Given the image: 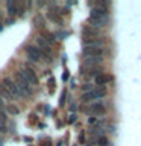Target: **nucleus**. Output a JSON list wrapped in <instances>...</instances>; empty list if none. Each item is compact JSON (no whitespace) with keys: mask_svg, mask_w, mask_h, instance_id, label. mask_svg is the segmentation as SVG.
Listing matches in <instances>:
<instances>
[{"mask_svg":"<svg viewBox=\"0 0 141 146\" xmlns=\"http://www.w3.org/2000/svg\"><path fill=\"white\" fill-rule=\"evenodd\" d=\"M94 99V94H93V91H88V93H84V96H82V100H93Z\"/></svg>","mask_w":141,"mask_h":146,"instance_id":"nucleus-17","label":"nucleus"},{"mask_svg":"<svg viewBox=\"0 0 141 146\" xmlns=\"http://www.w3.org/2000/svg\"><path fill=\"white\" fill-rule=\"evenodd\" d=\"M15 84L20 87V90L24 93V96L26 94H32V88H30V84L27 82L24 78H23L20 73H15Z\"/></svg>","mask_w":141,"mask_h":146,"instance_id":"nucleus-3","label":"nucleus"},{"mask_svg":"<svg viewBox=\"0 0 141 146\" xmlns=\"http://www.w3.org/2000/svg\"><path fill=\"white\" fill-rule=\"evenodd\" d=\"M43 38H44L45 41H47V43H49V44H52V43H53V41H55V34H50V32H45V34H44V36H43Z\"/></svg>","mask_w":141,"mask_h":146,"instance_id":"nucleus-15","label":"nucleus"},{"mask_svg":"<svg viewBox=\"0 0 141 146\" xmlns=\"http://www.w3.org/2000/svg\"><path fill=\"white\" fill-rule=\"evenodd\" d=\"M34 25H35L36 27H44V18L41 17L40 14L34 17Z\"/></svg>","mask_w":141,"mask_h":146,"instance_id":"nucleus-14","label":"nucleus"},{"mask_svg":"<svg viewBox=\"0 0 141 146\" xmlns=\"http://www.w3.org/2000/svg\"><path fill=\"white\" fill-rule=\"evenodd\" d=\"M84 90L86 91V90H88V91H93V85H91V84H85L84 85Z\"/></svg>","mask_w":141,"mask_h":146,"instance_id":"nucleus-22","label":"nucleus"},{"mask_svg":"<svg viewBox=\"0 0 141 146\" xmlns=\"http://www.w3.org/2000/svg\"><path fill=\"white\" fill-rule=\"evenodd\" d=\"M68 120H70V122L73 123V122H74V120H76V116H74V114H71V116H70V117H68Z\"/></svg>","mask_w":141,"mask_h":146,"instance_id":"nucleus-23","label":"nucleus"},{"mask_svg":"<svg viewBox=\"0 0 141 146\" xmlns=\"http://www.w3.org/2000/svg\"><path fill=\"white\" fill-rule=\"evenodd\" d=\"M0 98H2V99L5 98V99H8V100H9V99H12V96L9 94V91H8L6 88H5V85H3V84H0Z\"/></svg>","mask_w":141,"mask_h":146,"instance_id":"nucleus-13","label":"nucleus"},{"mask_svg":"<svg viewBox=\"0 0 141 146\" xmlns=\"http://www.w3.org/2000/svg\"><path fill=\"white\" fill-rule=\"evenodd\" d=\"M3 105H5V102H3V99L0 98V108H3Z\"/></svg>","mask_w":141,"mask_h":146,"instance_id":"nucleus-26","label":"nucleus"},{"mask_svg":"<svg viewBox=\"0 0 141 146\" xmlns=\"http://www.w3.org/2000/svg\"><path fill=\"white\" fill-rule=\"evenodd\" d=\"M9 113H11V114H17L18 113V108L14 107V105H11V107H9Z\"/></svg>","mask_w":141,"mask_h":146,"instance_id":"nucleus-20","label":"nucleus"},{"mask_svg":"<svg viewBox=\"0 0 141 146\" xmlns=\"http://www.w3.org/2000/svg\"><path fill=\"white\" fill-rule=\"evenodd\" d=\"M47 17L50 18L52 21H56V23H61V18H59V15H56L55 12H52V11H49V14H47Z\"/></svg>","mask_w":141,"mask_h":146,"instance_id":"nucleus-16","label":"nucleus"},{"mask_svg":"<svg viewBox=\"0 0 141 146\" xmlns=\"http://www.w3.org/2000/svg\"><path fill=\"white\" fill-rule=\"evenodd\" d=\"M26 55H27V58H29L30 61H34V62H38L41 59V50L34 47V46H27L26 47Z\"/></svg>","mask_w":141,"mask_h":146,"instance_id":"nucleus-5","label":"nucleus"},{"mask_svg":"<svg viewBox=\"0 0 141 146\" xmlns=\"http://www.w3.org/2000/svg\"><path fill=\"white\" fill-rule=\"evenodd\" d=\"M5 129H6V126H5V125H3V123H2V122H0V131H5Z\"/></svg>","mask_w":141,"mask_h":146,"instance_id":"nucleus-25","label":"nucleus"},{"mask_svg":"<svg viewBox=\"0 0 141 146\" xmlns=\"http://www.w3.org/2000/svg\"><path fill=\"white\" fill-rule=\"evenodd\" d=\"M55 35H58V38H65V35H67V32H56Z\"/></svg>","mask_w":141,"mask_h":146,"instance_id":"nucleus-21","label":"nucleus"},{"mask_svg":"<svg viewBox=\"0 0 141 146\" xmlns=\"http://www.w3.org/2000/svg\"><path fill=\"white\" fill-rule=\"evenodd\" d=\"M18 73H20V75L24 78V79L29 82V84H34V85L38 84V76L35 75V72L32 70V68H27V67H26V68H23V70L18 72Z\"/></svg>","mask_w":141,"mask_h":146,"instance_id":"nucleus-4","label":"nucleus"},{"mask_svg":"<svg viewBox=\"0 0 141 146\" xmlns=\"http://www.w3.org/2000/svg\"><path fill=\"white\" fill-rule=\"evenodd\" d=\"M0 31H2V25H0Z\"/></svg>","mask_w":141,"mask_h":146,"instance_id":"nucleus-27","label":"nucleus"},{"mask_svg":"<svg viewBox=\"0 0 141 146\" xmlns=\"http://www.w3.org/2000/svg\"><path fill=\"white\" fill-rule=\"evenodd\" d=\"M3 85H5V88L9 91V94H11L12 98H23V96H24V93L20 90V87H18L15 84V81H12L11 78H5Z\"/></svg>","mask_w":141,"mask_h":146,"instance_id":"nucleus-2","label":"nucleus"},{"mask_svg":"<svg viewBox=\"0 0 141 146\" xmlns=\"http://www.w3.org/2000/svg\"><path fill=\"white\" fill-rule=\"evenodd\" d=\"M84 35H88V40H94L96 36L99 35V31L96 29V27H93V26H85L84 27Z\"/></svg>","mask_w":141,"mask_h":146,"instance_id":"nucleus-8","label":"nucleus"},{"mask_svg":"<svg viewBox=\"0 0 141 146\" xmlns=\"http://www.w3.org/2000/svg\"><path fill=\"white\" fill-rule=\"evenodd\" d=\"M36 44L40 46V49L45 50V52H50V50H52V49H50V44L43 38V36H38V38H36Z\"/></svg>","mask_w":141,"mask_h":146,"instance_id":"nucleus-11","label":"nucleus"},{"mask_svg":"<svg viewBox=\"0 0 141 146\" xmlns=\"http://www.w3.org/2000/svg\"><path fill=\"white\" fill-rule=\"evenodd\" d=\"M62 79H64V81H67V79H68V73H67V72L62 75Z\"/></svg>","mask_w":141,"mask_h":146,"instance_id":"nucleus-24","label":"nucleus"},{"mask_svg":"<svg viewBox=\"0 0 141 146\" xmlns=\"http://www.w3.org/2000/svg\"><path fill=\"white\" fill-rule=\"evenodd\" d=\"M88 123L91 126H94V125H99V120L96 117H88Z\"/></svg>","mask_w":141,"mask_h":146,"instance_id":"nucleus-19","label":"nucleus"},{"mask_svg":"<svg viewBox=\"0 0 141 146\" xmlns=\"http://www.w3.org/2000/svg\"><path fill=\"white\" fill-rule=\"evenodd\" d=\"M97 145L99 146H109L108 140L105 139V137H99V139H97Z\"/></svg>","mask_w":141,"mask_h":146,"instance_id":"nucleus-18","label":"nucleus"},{"mask_svg":"<svg viewBox=\"0 0 141 146\" xmlns=\"http://www.w3.org/2000/svg\"><path fill=\"white\" fill-rule=\"evenodd\" d=\"M100 62H102V58L100 56H86L85 58V64L88 67H97V66H100Z\"/></svg>","mask_w":141,"mask_h":146,"instance_id":"nucleus-9","label":"nucleus"},{"mask_svg":"<svg viewBox=\"0 0 141 146\" xmlns=\"http://www.w3.org/2000/svg\"><path fill=\"white\" fill-rule=\"evenodd\" d=\"M90 113H94V114H105V107L102 104H91L90 105Z\"/></svg>","mask_w":141,"mask_h":146,"instance_id":"nucleus-10","label":"nucleus"},{"mask_svg":"<svg viewBox=\"0 0 141 146\" xmlns=\"http://www.w3.org/2000/svg\"><path fill=\"white\" fill-rule=\"evenodd\" d=\"M6 6H8L9 15H15V14H17V3L14 2V0H8V2H6Z\"/></svg>","mask_w":141,"mask_h":146,"instance_id":"nucleus-12","label":"nucleus"},{"mask_svg":"<svg viewBox=\"0 0 141 146\" xmlns=\"http://www.w3.org/2000/svg\"><path fill=\"white\" fill-rule=\"evenodd\" d=\"M102 53H103V49H99V47H85L84 49V56H100L102 58Z\"/></svg>","mask_w":141,"mask_h":146,"instance_id":"nucleus-6","label":"nucleus"},{"mask_svg":"<svg viewBox=\"0 0 141 146\" xmlns=\"http://www.w3.org/2000/svg\"><path fill=\"white\" fill-rule=\"evenodd\" d=\"M112 81V76L111 75H105V73H100V75L96 76V84L100 85V87H103L105 84H108V82H111Z\"/></svg>","mask_w":141,"mask_h":146,"instance_id":"nucleus-7","label":"nucleus"},{"mask_svg":"<svg viewBox=\"0 0 141 146\" xmlns=\"http://www.w3.org/2000/svg\"><path fill=\"white\" fill-rule=\"evenodd\" d=\"M90 26L96 27H103L105 25L108 23V11L105 6H97V8H93L91 9V15H90Z\"/></svg>","mask_w":141,"mask_h":146,"instance_id":"nucleus-1","label":"nucleus"}]
</instances>
